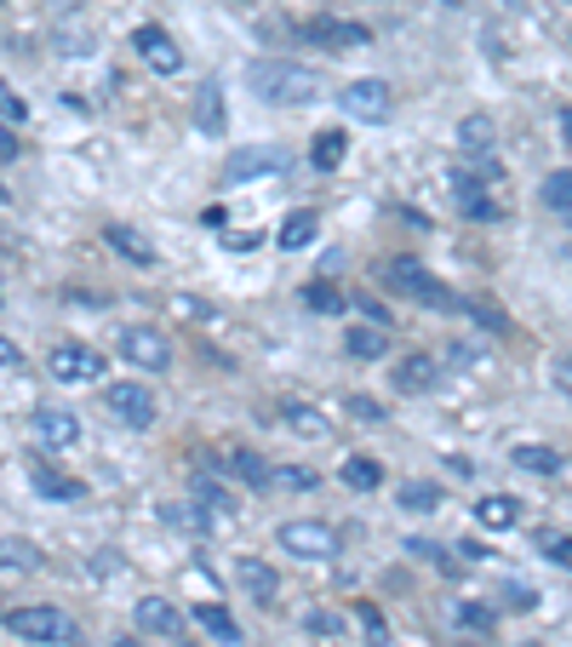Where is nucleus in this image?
Masks as SVG:
<instances>
[{
    "label": "nucleus",
    "mask_w": 572,
    "mask_h": 647,
    "mask_svg": "<svg viewBox=\"0 0 572 647\" xmlns=\"http://www.w3.org/2000/svg\"><path fill=\"white\" fill-rule=\"evenodd\" d=\"M429 384H435V361L429 356H407V361L395 367V390L401 396H424Z\"/></svg>",
    "instance_id": "obj_19"
},
{
    "label": "nucleus",
    "mask_w": 572,
    "mask_h": 647,
    "mask_svg": "<svg viewBox=\"0 0 572 647\" xmlns=\"http://www.w3.org/2000/svg\"><path fill=\"white\" fill-rule=\"evenodd\" d=\"M458 150L464 155H492V121L487 115H464L458 121Z\"/></svg>",
    "instance_id": "obj_24"
},
{
    "label": "nucleus",
    "mask_w": 572,
    "mask_h": 647,
    "mask_svg": "<svg viewBox=\"0 0 572 647\" xmlns=\"http://www.w3.org/2000/svg\"><path fill=\"white\" fill-rule=\"evenodd\" d=\"M561 132H566V144H572V110H561Z\"/></svg>",
    "instance_id": "obj_47"
},
{
    "label": "nucleus",
    "mask_w": 572,
    "mask_h": 647,
    "mask_svg": "<svg viewBox=\"0 0 572 647\" xmlns=\"http://www.w3.org/2000/svg\"><path fill=\"white\" fill-rule=\"evenodd\" d=\"M510 459H516V470H532V475H561V453L544 448V441H521Z\"/></svg>",
    "instance_id": "obj_20"
},
{
    "label": "nucleus",
    "mask_w": 572,
    "mask_h": 647,
    "mask_svg": "<svg viewBox=\"0 0 572 647\" xmlns=\"http://www.w3.org/2000/svg\"><path fill=\"white\" fill-rule=\"evenodd\" d=\"M0 121L7 126L29 121V104H23V92H12V81H0Z\"/></svg>",
    "instance_id": "obj_37"
},
{
    "label": "nucleus",
    "mask_w": 572,
    "mask_h": 647,
    "mask_svg": "<svg viewBox=\"0 0 572 647\" xmlns=\"http://www.w3.org/2000/svg\"><path fill=\"white\" fill-rule=\"evenodd\" d=\"M104 401H110V419H121L126 430H149V424H155V413H160L155 390H149V384H132V379L110 384V390H104Z\"/></svg>",
    "instance_id": "obj_6"
},
{
    "label": "nucleus",
    "mask_w": 572,
    "mask_h": 647,
    "mask_svg": "<svg viewBox=\"0 0 572 647\" xmlns=\"http://www.w3.org/2000/svg\"><path fill=\"white\" fill-rule=\"evenodd\" d=\"M218 464L235 475V482H252V487H263V482H269V464H263L258 453H223Z\"/></svg>",
    "instance_id": "obj_28"
},
{
    "label": "nucleus",
    "mask_w": 572,
    "mask_h": 647,
    "mask_svg": "<svg viewBox=\"0 0 572 647\" xmlns=\"http://www.w3.org/2000/svg\"><path fill=\"white\" fill-rule=\"evenodd\" d=\"M0 567L29 573V567H41V556H35V544L29 538H0Z\"/></svg>",
    "instance_id": "obj_30"
},
{
    "label": "nucleus",
    "mask_w": 572,
    "mask_h": 647,
    "mask_svg": "<svg viewBox=\"0 0 572 647\" xmlns=\"http://www.w3.org/2000/svg\"><path fill=\"white\" fill-rule=\"evenodd\" d=\"M538 195H544V207H555V213H572V173H550Z\"/></svg>",
    "instance_id": "obj_35"
},
{
    "label": "nucleus",
    "mask_w": 572,
    "mask_h": 647,
    "mask_svg": "<svg viewBox=\"0 0 572 647\" xmlns=\"http://www.w3.org/2000/svg\"><path fill=\"white\" fill-rule=\"evenodd\" d=\"M178 647H195V641H178Z\"/></svg>",
    "instance_id": "obj_52"
},
{
    "label": "nucleus",
    "mask_w": 572,
    "mask_h": 647,
    "mask_svg": "<svg viewBox=\"0 0 572 647\" xmlns=\"http://www.w3.org/2000/svg\"><path fill=\"white\" fill-rule=\"evenodd\" d=\"M52 7H58V12H63V7H70V12H75V7H81V0H52Z\"/></svg>",
    "instance_id": "obj_48"
},
{
    "label": "nucleus",
    "mask_w": 572,
    "mask_h": 647,
    "mask_svg": "<svg viewBox=\"0 0 572 647\" xmlns=\"http://www.w3.org/2000/svg\"><path fill=\"white\" fill-rule=\"evenodd\" d=\"M195 625L207 630L212 641H229V647L241 641V625H235V613H229V607H218V602H200V607H195Z\"/></svg>",
    "instance_id": "obj_18"
},
{
    "label": "nucleus",
    "mask_w": 572,
    "mask_h": 647,
    "mask_svg": "<svg viewBox=\"0 0 572 647\" xmlns=\"http://www.w3.org/2000/svg\"><path fill=\"white\" fill-rule=\"evenodd\" d=\"M235 578H241V590H247L252 602H263V607L281 596V573L269 567V562H258V556H247L241 567H235Z\"/></svg>",
    "instance_id": "obj_15"
},
{
    "label": "nucleus",
    "mask_w": 572,
    "mask_h": 647,
    "mask_svg": "<svg viewBox=\"0 0 572 647\" xmlns=\"http://www.w3.org/2000/svg\"><path fill=\"white\" fill-rule=\"evenodd\" d=\"M195 499H200V504H212V510H235V499H229L218 482H207V470L195 475Z\"/></svg>",
    "instance_id": "obj_39"
},
{
    "label": "nucleus",
    "mask_w": 572,
    "mask_h": 647,
    "mask_svg": "<svg viewBox=\"0 0 572 647\" xmlns=\"http://www.w3.org/2000/svg\"><path fill=\"white\" fill-rule=\"evenodd\" d=\"M310 630L332 636V630H344V619H332V613H310Z\"/></svg>",
    "instance_id": "obj_46"
},
{
    "label": "nucleus",
    "mask_w": 572,
    "mask_h": 647,
    "mask_svg": "<svg viewBox=\"0 0 572 647\" xmlns=\"http://www.w3.org/2000/svg\"><path fill=\"white\" fill-rule=\"evenodd\" d=\"M195 115H200V126H207V132H223V92L218 86H200Z\"/></svg>",
    "instance_id": "obj_33"
},
{
    "label": "nucleus",
    "mask_w": 572,
    "mask_h": 647,
    "mask_svg": "<svg viewBox=\"0 0 572 647\" xmlns=\"http://www.w3.org/2000/svg\"><path fill=\"white\" fill-rule=\"evenodd\" d=\"M344 482H350L355 493H373V487L384 482V470H378V459H344Z\"/></svg>",
    "instance_id": "obj_32"
},
{
    "label": "nucleus",
    "mask_w": 572,
    "mask_h": 647,
    "mask_svg": "<svg viewBox=\"0 0 572 647\" xmlns=\"http://www.w3.org/2000/svg\"><path fill=\"white\" fill-rule=\"evenodd\" d=\"M132 47H138V58L149 63V70H160V75H178L184 70V52H178V41L166 35L160 23H144L138 35H132Z\"/></svg>",
    "instance_id": "obj_10"
},
{
    "label": "nucleus",
    "mask_w": 572,
    "mask_h": 647,
    "mask_svg": "<svg viewBox=\"0 0 572 647\" xmlns=\"http://www.w3.org/2000/svg\"><path fill=\"white\" fill-rule=\"evenodd\" d=\"M292 166V150L281 144H252V150H235L223 161V184H258V178H281Z\"/></svg>",
    "instance_id": "obj_5"
},
{
    "label": "nucleus",
    "mask_w": 572,
    "mask_h": 647,
    "mask_svg": "<svg viewBox=\"0 0 572 647\" xmlns=\"http://www.w3.org/2000/svg\"><path fill=\"white\" fill-rule=\"evenodd\" d=\"M115 647H138V641H132V636H115Z\"/></svg>",
    "instance_id": "obj_49"
},
{
    "label": "nucleus",
    "mask_w": 572,
    "mask_h": 647,
    "mask_svg": "<svg viewBox=\"0 0 572 647\" xmlns=\"http://www.w3.org/2000/svg\"><path fill=\"white\" fill-rule=\"evenodd\" d=\"M35 435H41V448H75L81 419L63 413V407H35Z\"/></svg>",
    "instance_id": "obj_12"
},
{
    "label": "nucleus",
    "mask_w": 572,
    "mask_h": 647,
    "mask_svg": "<svg viewBox=\"0 0 572 647\" xmlns=\"http://www.w3.org/2000/svg\"><path fill=\"white\" fill-rule=\"evenodd\" d=\"M453 619H458L464 630H481V636L498 625V619H492V607H476V602H458V607H453Z\"/></svg>",
    "instance_id": "obj_36"
},
{
    "label": "nucleus",
    "mask_w": 572,
    "mask_h": 647,
    "mask_svg": "<svg viewBox=\"0 0 572 647\" xmlns=\"http://www.w3.org/2000/svg\"><path fill=\"white\" fill-rule=\"evenodd\" d=\"M281 424H287V430H298V435H310V441L332 435V424L315 413V407H304V401H287V407H281Z\"/></svg>",
    "instance_id": "obj_22"
},
{
    "label": "nucleus",
    "mask_w": 572,
    "mask_h": 647,
    "mask_svg": "<svg viewBox=\"0 0 572 647\" xmlns=\"http://www.w3.org/2000/svg\"><path fill=\"white\" fill-rule=\"evenodd\" d=\"M476 522H481L487 533H503V527L521 522V504H516L510 493H487V499L476 504Z\"/></svg>",
    "instance_id": "obj_17"
},
{
    "label": "nucleus",
    "mask_w": 572,
    "mask_h": 647,
    "mask_svg": "<svg viewBox=\"0 0 572 647\" xmlns=\"http://www.w3.org/2000/svg\"><path fill=\"white\" fill-rule=\"evenodd\" d=\"M555 390L572 401V356H566V361H555Z\"/></svg>",
    "instance_id": "obj_45"
},
{
    "label": "nucleus",
    "mask_w": 572,
    "mask_h": 647,
    "mask_svg": "<svg viewBox=\"0 0 572 647\" xmlns=\"http://www.w3.org/2000/svg\"><path fill=\"white\" fill-rule=\"evenodd\" d=\"M344 350H350L355 361H378V356L389 350V338H384V327H350V332H344Z\"/></svg>",
    "instance_id": "obj_23"
},
{
    "label": "nucleus",
    "mask_w": 572,
    "mask_h": 647,
    "mask_svg": "<svg viewBox=\"0 0 572 647\" xmlns=\"http://www.w3.org/2000/svg\"><path fill=\"white\" fill-rule=\"evenodd\" d=\"M247 86L263 97V104H315L321 97V75L304 70V63H287V58H258L247 63Z\"/></svg>",
    "instance_id": "obj_1"
},
{
    "label": "nucleus",
    "mask_w": 572,
    "mask_h": 647,
    "mask_svg": "<svg viewBox=\"0 0 572 647\" xmlns=\"http://www.w3.org/2000/svg\"><path fill=\"white\" fill-rule=\"evenodd\" d=\"M344 150H350L344 132H315V150H310V161L321 166V173H332V166L344 161Z\"/></svg>",
    "instance_id": "obj_29"
},
{
    "label": "nucleus",
    "mask_w": 572,
    "mask_h": 647,
    "mask_svg": "<svg viewBox=\"0 0 572 647\" xmlns=\"http://www.w3.org/2000/svg\"><path fill=\"white\" fill-rule=\"evenodd\" d=\"M7 195H12V189H7V184H0V201H7Z\"/></svg>",
    "instance_id": "obj_50"
},
{
    "label": "nucleus",
    "mask_w": 572,
    "mask_h": 647,
    "mask_svg": "<svg viewBox=\"0 0 572 647\" xmlns=\"http://www.w3.org/2000/svg\"><path fill=\"white\" fill-rule=\"evenodd\" d=\"M350 413H355L361 424H384V407H378L373 396H350Z\"/></svg>",
    "instance_id": "obj_41"
},
{
    "label": "nucleus",
    "mask_w": 572,
    "mask_h": 647,
    "mask_svg": "<svg viewBox=\"0 0 572 647\" xmlns=\"http://www.w3.org/2000/svg\"><path fill=\"white\" fill-rule=\"evenodd\" d=\"M384 287H389V292H401V298H413V304H453V292H447L441 281H435L418 258H407V253L384 264Z\"/></svg>",
    "instance_id": "obj_4"
},
{
    "label": "nucleus",
    "mask_w": 572,
    "mask_h": 647,
    "mask_svg": "<svg viewBox=\"0 0 572 647\" xmlns=\"http://www.w3.org/2000/svg\"><path fill=\"white\" fill-rule=\"evenodd\" d=\"M315 229H321V218L304 207V213H287V224H281V247L287 253H298V247H310L315 242Z\"/></svg>",
    "instance_id": "obj_27"
},
{
    "label": "nucleus",
    "mask_w": 572,
    "mask_h": 647,
    "mask_svg": "<svg viewBox=\"0 0 572 647\" xmlns=\"http://www.w3.org/2000/svg\"><path fill=\"white\" fill-rule=\"evenodd\" d=\"M447 7H464V0H447Z\"/></svg>",
    "instance_id": "obj_51"
},
{
    "label": "nucleus",
    "mask_w": 572,
    "mask_h": 647,
    "mask_svg": "<svg viewBox=\"0 0 572 647\" xmlns=\"http://www.w3.org/2000/svg\"><path fill=\"white\" fill-rule=\"evenodd\" d=\"M453 195H458V213H464V218H498V201H492L476 178H458Z\"/></svg>",
    "instance_id": "obj_21"
},
{
    "label": "nucleus",
    "mask_w": 572,
    "mask_h": 647,
    "mask_svg": "<svg viewBox=\"0 0 572 647\" xmlns=\"http://www.w3.org/2000/svg\"><path fill=\"white\" fill-rule=\"evenodd\" d=\"M275 544H281V551L287 556H298V562H332V556H339L344 551V538H339V527H332V522H281L275 527Z\"/></svg>",
    "instance_id": "obj_2"
},
{
    "label": "nucleus",
    "mask_w": 572,
    "mask_h": 647,
    "mask_svg": "<svg viewBox=\"0 0 572 647\" xmlns=\"http://www.w3.org/2000/svg\"><path fill=\"white\" fill-rule=\"evenodd\" d=\"M104 242H110V253H121L132 264H155V242H149L144 229H132V224H110Z\"/></svg>",
    "instance_id": "obj_16"
},
{
    "label": "nucleus",
    "mask_w": 572,
    "mask_h": 647,
    "mask_svg": "<svg viewBox=\"0 0 572 647\" xmlns=\"http://www.w3.org/2000/svg\"><path fill=\"white\" fill-rule=\"evenodd\" d=\"M503 602H510V607H532L538 590H532V585H510V590H503Z\"/></svg>",
    "instance_id": "obj_44"
},
{
    "label": "nucleus",
    "mask_w": 572,
    "mask_h": 647,
    "mask_svg": "<svg viewBox=\"0 0 572 647\" xmlns=\"http://www.w3.org/2000/svg\"><path fill=\"white\" fill-rule=\"evenodd\" d=\"M269 482H275V487H298V493H304V487H315V470H304V464H292V470H269Z\"/></svg>",
    "instance_id": "obj_40"
},
{
    "label": "nucleus",
    "mask_w": 572,
    "mask_h": 647,
    "mask_svg": "<svg viewBox=\"0 0 572 647\" xmlns=\"http://www.w3.org/2000/svg\"><path fill=\"white\" fill-rule=\"evenodd\" d=\"M304 304H310V310H321V316H344V292H339V287H326V281L304 287Z\"/></svg>",
    "instance_id": "obj_34"
},
{
    "label": "nucleus",
    "mask_w": 572,
    "mask_h": 647,
    "mask_svg": "<svg viewBox=\"0 0 572 647\" xmlns=\"http://www.w3.org/2000/svg\"><path fill=\"white\" fill-rule=\"evenodd\" d=\"M298 35H304V41H321V47H332V52H350V47H366V41H373V29L344 23V18H310Z\"/></svg>",
    "instance_id": "obj_11"
},
{
    "label": "nucleus",
    "mask_w": 572,
    "mask_h": 647,
    "mask_svg": "<svg viewBox=\"0 0 572 647\" xmlns=\"http://www.w3.org/2000/svg\"><path fill=\"white\" fill-rule=\"evenodd\" d=\"M121 356L132 361V367H144V372H166L173 367V345L160 338V327H144V321H132V327H121Z\"/></svg>",
    "instance_id": "obj_7"
},
{
    "label": "nucleus",
    "mask_w": 572,
    "mask_h": 647,
    "mask_svg": "<svg viewBox=\"0 0 572 647\" xmlns=\"http://www.w3.org/2000/svg\"><path fill=\"white\" fill-rule=\"evenodd\" d=\"M0 7H12V0H0Z\"/></svg>",
    "instance_id": "obj_53"
},
{
    "label": "nucleus",
    "mask_w": 572,
    "mask_h": 647,
    "mask_svg": "<svg viewBox=\"0 0 572 647\" xmlns=\"http://www.w3.org/2000/svg\"><path fill=\"white\" fill-rule=\"evenodd\" d=\"M355 619H361V630H366V647H384L389 636H384V619H378V607L373 602H361L355 607Z\"/></svg>",
    "instance_id": "obj_38"
},
{
    "label": "nucleus",
    "mask_w": 572,
    "mask_h": 647,
    "mask_svg": "<svg viewBox=\"0 0 572 647\" xmlns=\"http://www.w3.org/2000/svg\"><path fill=\"white\" fill-rule=\"evenodd\" d=\"M538 551H544L555 567L572 573V533H561V527H538Z\"/></svg>",
    "instance_id": "obj_31"
},
{
    "label": "nucleus",
    "mask_w": 572,
    "mask_h": 647,
    "mask_svg": "<svg viewBox=\"0 0 572 647\" xmlns=\"http://www.w3.org/2000/svg\"><path fill=\"white\" fill-rule=\"evenodd\" d=\"M160 522H173L184 533H212V510L207 504H160Z\"/></svg>",
    "instance_id": "obj_25"
},
{
    "label": "nucleus",
    "mask_w": 572,
    "mask_h": 647,
    "mask_svg": "<svg viewBox=\"0 0 572 647\" xmlns=\"http://www.w3.org/2000/svg\"><path fill=\"white\" fill-rule=\"evenodd\" d=\"M46 372L58 384H97V379H104V356H97L92 345H75V338H70V345H58L46 356Z\"/></svg>",
    "instance_id": "obj_8"
},
{
    "label": "nucleus",
    "mask_w": 572,
    "mask_h": 647,
    "mask_svg": "<svg viewBox=\"0 0 572 647\" xmlns=\"http://www.w3.org/2000/svg\"><path fill=\"white\" fill-rule=\"evenodd\" d=\"M0 367H7V372H18V367H23V350L12 345L7 332H0Z\"/></svg>",
    "instance_id": "obj_42"
},
{
    "label": "nucleus",
    "mask_w": 572,
    "mask_h": 647,
    "mask_svg": "<svg viewBox=\"0 0 572 647\" xmlns=\"http://www.w3.org/2000/svg\"><path fill=\"white\" fill-rule=\"evenodd\" d=\"M339 104H344V115H355V121H389V81H350L344 92H339Z\"/></svg>",
    "instance_id": "obj_9"
},
{
    "label": "nucleus",
    "mask_w": 572,
    "mask_h": 647,
    "mask_svg": "<svg viewBox=\"0 0 572 647\" xmlns=\"http://www.w3.org/2000/svg\"><path fill=\"white\" fill-rule=\"evenodd\" d=\"M7 630L23 636V641H35V647H70L75 641V619L63 607H12Z\"/></svg>",
    "instance_id": "obj_3"
},
{
    "label": "nucleus",
    "mask_w": 572,
    "mask_h": 647,
    "mask_svg": "<svg viewBox=\"0 0 572 647\" xmlns=\"http://www.w3.org/2000/svg\"><path fill=\"white\" fill-rule=\"evenodd\" d=\"M29 482H35V493H46V499H58V504H70V499H86V487L75 482V475L52 470L46 459H29Z\"/></svg>",
    "instance_id": "obj_14"
},
{
    "label": "nucleus",
    "mask_w": 572,
    "mask_h": 647,
    "mask_svg": "<svg viewBox=\"0 0 572 647\" xmlns=\"http://www.w3.org/2000/svg\"><path fill=\"white\" fill-rule=\"evenodd\" d=\"M401 510H413V516H435V510H441V487H435V482H401Z\"/></svg>",
    "instance_id": "obj_26"
},
{
    "label": "nucleus",
    "mask_w": 572,
    "mask_h": 647,
    "mask_svg": "<svg viewBox=\"0 0 572 647\" xmlns=\"http://www.w3.org/2000/svg\"><path fill=\"white\" fill-rule=\"evenodd\" d=\"M138 630L178 641V636H184V613H178L173 602H166V596H144V602H138Z\"/></svg>",
    "instance_id": "obj_13"
},
{
    "label": "nucleus",
    "mask_w": 572,
    "mask_h": 647,
    "mask_svg": "<svg viewBox=\"0 0 572 647\" xmlns=\"http://www.w3.org/2000/svg\"><path fill=\"white\" fill-rule=\"evenodd\" d=\"M18 155H23V144L12 138V126H7V121H0V161H18Z\"/></svg>",
    "instance_id": "obj_43"
}]
</instances>
